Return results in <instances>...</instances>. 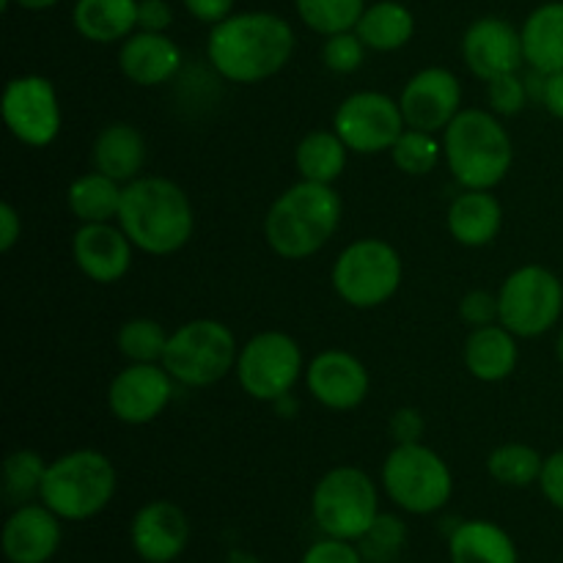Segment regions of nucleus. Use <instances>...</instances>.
<instances>
[{
    "label": "nucleus",
    "mask_w": 563,
    "mask_h": 563,
    "mask_svg": "<svg viewBox=\"0 0 563 563\" xmlns=\"http://www.w3.org/2000/svg\"><path fill=\"white\" fill-rule=\"evenodd\" d=\"M295 53V31L273 11H242L212 25L207 58L223 80L253 86L278 75Z\"/></svg>",
    "instance_id": "f257e3e1"
},
{
    "label": "nucleus",
    "mask_w": 563,
    "mask_h": 563,
    "mask_svg": "<svg viewBox=\"0 0 563 563\" xmlns=\"http://www.w3.org/2000/svg\"><path fill=\"white\" fill-rule=\"evenodd\" d=\"M115 220L132 245L148 256H174L196 231L190 198L165 176H137L126 181Z\"/></svg>",
    "instance_id": "f03ea898"
},
{
    "label": "nucleus",
    "mask_w": 563,
    "mask_h": 563,
    "mask_svg": "<svg viewBox=\"0 0 563 563\" xmlns=\"http://www.w3.org/2000/svg\"><path fill=\"white\" fill-rule=\"evenodd\" d=\"M344 203L333 185L300 179L280 192L264 214V240L289 262H302L322 251L339 231Z\"/></svg>",
    "instance_id": "7ed1b4c3"
},
{
    "label": "nucleus",
    "mask_w": 563,
    "mask_h": 563,
    "mask_svg": "<svg viewBox=\"0 0 563 563\" xmlns=\"http://www.w3.org/2000/svg\"><path fill=\"white\" fill-rule=\"evenodd\" d=\"M443 159L465 190H493L511 170L515 148L498 115L462 108L443 130Z\"/></svg>",
    "instance_id": "20e7f679"
},
{
    "label": "nucleus",
    "mask_w": 563,
    "mask_h": 563,
    "mask_svg": "<svg viewBox=\"0 0 563 563\" xmlns=\"http://www.w3.org/2000/svg\"><path fill=\"white\" fill-rule=\"evenodd\" d=\"M115 495V467L102 451L77 449L47 465L42 504L60 520L82 522L97 517Z\"/></svg>",
    "instance_id": "39448f33"
},
{
    "label": "nucleus",
    "mask_w": 563,
    "mask_h": 563,
    "mask_svg": "<svg viewBox=\"0 0 563 563\" xmlns=\"http://www.w3.org/2000/svg\"><path fill=\"white\" fill-rule=\"evenodd\" d=\"M240 346L229 324L218 319H192L170 333L163 366L185 388H209L236 368Z\"/></svg>",
    "instance_id": "423d86ee"
},
{
    "label": "nucleus",
    "mask_w": 563,
    "mask_h": 563,
    "mask_svg": "<svg viewBox=\"0 0 563 563\" xmlns=\"http://www.w3.org/2000/svg\"><path fill=\"white\" fill-rule=\"evenodd\" d=\"M401 273V256L390 242L363 236L339 253L330 280L346 306L368 311L385 306L399 291Z\"/></svg>",
    "instance_id": "0eeeda50"
},
{
    "label": "nucleus",
    "mask_w": 563,
    "mask_h": 563,
    "mask_svg": "<svg viewBox=\"0 0 563 563\" xmlns=\"http://www.w3.org/2000/svg\"><path fill=\"white\" fill-rule=\"evenodd\" d=\"M383 484L388 498L410 515H434L454 493L451 467L423 443H396L385 456Z\"/></svg>",
    "instance_id": "6e6552de"
},
{
    "label": "nucleus",
    "mask_w": 563,
    "mask_h": 563,
    "mask_svg": "<svg viewBox=\"0 0 563 563\" xmlns=\"http://www.w3.org/2000/svg\"><path fill=\"white\" fill-rule=\"evenodd\" d=\"M311 511L328 537L361 542L379 517L377 487L361 467H333L319 478Z\"/></svg>",
    "instance_id": "1a4fd4ad"
},
{
    "label": "nucleus",
    "mask_w": 563,
    "mask_h": 563,
    "mask_svg": "<svg viewBox=\"0 0 563 563\" xmlns=\"http://www.w3.org/2000/svg\"><path fill=\"white\" fill-rule=\"evenodd\" d=\"M500 319L517 339H539L559 324L563 313V284L553 269L526 264L498 289Z\"/></svg>",
    "instance_id": "9d476101"
},
{
    "label": "nucleus",
    "mask_w": 563,
    "mask_h": 563,
    "mask_svg": "<svg viewBox=\"0 0 563 563\" xmlns=\"http://www.w3.org/2000/svg\"><path fill=\"white\" fill-rule=\"evenodd\" d=\"M236 379L242 390L256 401H269L291 394L302 374V350L289 333L264 330L256 333L236 357Z\"/></svg>",
    "instance_id": "9b49d317"
},
{
    "label": "nucleus",
    "mask_w": 563,
    "mask_h": 563,
    "mask_svg": "<svg viewBox=\"0 0 563 563\" xmlns=\"http://www.w3.org/2000/svg\"><path fill=\"white\" fill-rule=\"evenodd\" d=\"M333 130L352 154H383L407 130L399 102L383 91H355L335 108Z\"/></svg>",
    "instance_id": "f8f14e48"
},
{
    "label": "nucleus",
    "mask_w": 563,
    "mask_h": 563,
    "mask_svg": "<svg viewBox=\"0 0 563 563\" xmlns=\"http://www.w3.org/2000/svg\"><path fill=\"white\" fill-rule=\"evenodd\" d=\"M0 110L11 135L31 148L49 146L64 126L58 91L42 75H22L5 82Z\"/></svg>",
    "instance_id": "ddd939ff"
},
{
    "label": "nucleus",
    "mask_w": 563,
    "mask_h": 563,
    "mask_svg": "<svg viewBox=\"0 0 563 563\" xmlns=\"http://www.w3.org/2000/svg\"><path fill=\"white\" fill-rule=\"evenodd\" d=\"M176 385L163 363H130L110 379L108 407L121 423L143 427L168 410Z\"/></svg>",
    "instance_id": "4468645a"
},
{
    "label": "nucleus",
    "mask_w": 563,
    "mask_h": 563,
    "mask_svg": "<svg viewBox=\"0 0 563 563\" xmlns=\"http://www.w3.org/2000/svg\"><path fill=\"white\" fill-rule=\"evenodd\" d=\"M401 115L410 130L443 132L462 110V82L445 66H427L405 82L399 97Z\"/></svg>",
    "instance_id": "2eb2a0df"
},
{
    "label": "nucleus",
    "mask_w": 563,
    "mask_h": 563,
    "mask_svg": "<svg viewBox=\"0 0 563 563\" xmlns=\"http://www.w3.org/2000/svg\"><path fill=\"white\" fill-rule=\"evenodd\" d=\"M462 58L467 69L484 82L520 71V66L526 64L522 33L504 16H482L471 22L462 36Z\"/></svg>",
    "instance_id": "dca6fc26"
},
{
    "label": "nucleus",
    "mask_w": 563,
    "mask_h": 563,
    "mask_svg": "<svg viewBox=\"0 0 563 563\" xmlns=\"http://www.w3.org/2000/svg\"><path fill=\"white\" fill-rule=\"evenodd\" d=\"M306 385L313 399L335 412H350L366 401L372 377L368 368L346 350H324L308 363Z\"/></svg>",
    "instance_id": "f3484780"
},
{
    "label": "nucleus",
    "mask_w": 563,
    "mask_h": 563,
    "mask_svg": "<svg viewBox=\"0 0 563 563\" xmlns=\"http://www.w3.org/2000/svg\"><path fill=\"white\" fill-rule=\"evenodd\" d=\"M130 236L121 225L113 223H82L71 240V256L80 273L93 284H119L132 269Z\"/></svg>",
    "instance_id": "a211bd4d"
},
{
    "label": "nucleus",
    "mask_w": 563,
    "mask_h": 563,
    "mask_svg": "<svg viewBox=\"0 0 563 563\" xmlns=\"http://www.w3.org/2000/svg\"><path fill=\"white\" fill-rule=\"evenodd\" d=\"M130 539L135 553L146 563H170L185 553L190 522L170 500H152L132 517Z\"/></svg>",
    "instance_id": "6ab92c4d"
},
{
    "label": "nucleus",
    "mask_w": 563,
    "mask_h": 563,
    "mask_svg": "<svg viewBox=\"0 0 563 563\" xmlns=\"http://www.w3.org/2000/svg\"><path fill=\"white\" fill-rule=\"evenodd\" d=\"M60 517L44 504L16 506L3 526V553L11 563H47L60 548Z\"/></svg>",
    "instance_id": "aec40b11"
},
{
    "label": "nucleus",
    "mask_w": 563,
    "mask_h": 563,
    "mask_svg": "<svg viewBox=\"0 0 563 563\" xmlns=\"http://www.w3.org/2000/svg\"><path fill=\"white\" fill-rule=\"evenodd\" d=\"M119 66L130 82L154 88L170 82L181 69V49L168 33L135 31L121 42Z\"/></svg>",
    "instance_id": "412c9836"
},
{
    "label": "nucleus",
    "mask_w": 563,
    "mask_h": 563,
    "mask_svg": "<svg viewBox=\"0 0 563 563\" xmlns=\"http://www.w3.org/2000/svg\"><path fill=\"white\" fill-rule=\"evenodd\" d=\"M462 361L467 372L482 383H500L515 374L517 361H520L517 335L500 322L473 328L462 346Z\"/></svg>",
    "instance_id": "4be33fe9"
},
{
    "label": "nucleus",
    "mask_w": 563,
    "mask_h": 563,
    "mask_svg": "<svg viewBox=\"0 0 563 563\" xmlns=\"http://www.w3.org/2000/svg\"><path fill=\"white\" fill-rule=\"evenodd\" d=\"M500 229H504V207L489 190H465L451 201L449 231L460 245H489Z\"/></svg>",
    "instance_id": "5701e85b"
},
{
    "label": "nucleus",
    "mask_w": 563,
    "mask_h": 563,
    "mask_svg": "<svg viewBox=\"0 0 563 563\" xmlns=\"http://www.w3.org/2000/svg\"><path fill=\"white\" fill-rule=\"evenodd\" d=\"M93 170H102L110 179L126 181L137 179L146 165V141H143L141 130L126 121H115V124L102 126V132L93 141Z\"/></svg>",
    "instance_id": "b1692460"
},
{
    "label": "nucleus",
    "mask_w": 563,
    "mask_h": 563,
    "mask_svg": "<svg viewBox=\"0 0 563 563\" xmlns=\"http://www.w3.org/2000/svg\"><path fill=\"white\" fill-rule=\"evenodd\" d=\"M526 64L542 75L563 71V0L542 3L522 25Z\"/></svg>",
    "instance_id": "393cba45"
},
{
    "label": "nucleus",
    "mask_w": 563,
    "mask_h": 563,
    "mask_svg": "<svg viewBox=\"0 0 563 563\" xmlns=\"http://www.w3.org/2000/svg\"><path fill=\"white\" fill-rule=\"evenodd\" d=\"M71 22L93 44L124 42L137 31V0H77Z\"/></svg>",
    "instance_id": "a878e982"
},
{
    "label": "nucleus",
    "mask_w": 563,
    "mask_h": 563,
    "mask_svg": "<svg viewBox=\"0 0 563 563\" xmlns=\"http://www.w3.org/2000/svg\"><path fill=\"white\" fill-rule=\"evenodd\" d=\"M451 563H517L509 533L487 520H467L449 539Z\"/></svg>",
    "instance_id": "bb28decb"
},
{
    "label": "nucleus",
    "mask_w": 563,
    "mask_h": 563,
    "mask_svg": "<svg viewBox=\"0 0 563 563\" xmlns=\"http://www.w3.org/2000/svg\"><path fill=\"white\" fill-rule=\"evenodd\" d=\"M355 33L368 49L394 53V49L410 44V38L416 36V16L399 0H377V3L366 5L363 16L357 20Z\"/></svg>",
    "instance_id": "cd10ccee"
},
{
    "label": "nucleus",
    "mask_w": 563,
    "mask_h": 563,
    "mask_svg": "<svg viewBox=\"0 0 563 563\" xmlns=\"http://www.w3.org/2000/svg\"><path fill=\"white\" fill-rule=\"evenodd\" d=\"M121 196H124L121 181L110 179L102 170H88L71 181L66 190V203L80 223H110L119 218Z\"/></svg>",
    "instance_id": "c85d7f7f"
},
{
    "label": "nucleus",
    "mask_w": 563,
    "mask_h": 563,
    "mask_svg": "<svg viewBox=\"0 0 563 563\" xmlns=\"http://www.w3.org/2000/svg\"><path fill=\"white\" fill-rule=\"evenodd\" d=\"M350 148L341 141L335 130H313L297 143L295 163L300 170V179L319 181V185H333L346 168Z\"/></svg>",
    "instance_id": "c756f323"
},
{
    "label": "nucleus",
    "mask_w": 563,
    "mask_h": 563,
    "mask_svg": "<svg viewBox=\"0 0 563 563\" xmlns=\"http://www.w3.org/2000/svg\"><path fill=\"white\" fill-rule=\"evenodd\" d=\"M542 465L544 456L526 443L498 445V449L487 456L489 476L498 484H506V487H528V484L539 482Z\"/></svg>",
    "instance_id": "7c9ffc66"
},
{
    "label": "nucleus",
    "mask_w": 563,
    "mask_h": 563,
    "mask_svg": "<svg viewBox=\"0 0 563 563\" xmlns=\"http://www.w3.org/2000/svg\"><path fill=\"white\" fill-rule=\"evenodd\" d=\"M49 462L38 451L20 449L14 454L5 456L3 462V489L5 500L14 506H25L27 500L42 498L44 473H47Z\"/></svg>",
    "instance_id": "2f4dec72"
},
{
    "label": "nucleus",
    "mask_w": 563,
    "mask_h": 563,
    "mask_svg": "<svg viewBox=\"0 0 563 563\" xmlns=\"http://www.w3.org/2000/svg\"><path fill=\"white\" fill-rule=\"evenodd\" d=\"M300 20L324 38L333 33L355 31L366 11V0H295Z\"/></svg>",
    "instance_id": "473e14b6"
},
{
    "label": "nucleus",
    "mask_w": 563,
    "mask_h": 563,
    "mask_svg": "<svg viewBox=\"0 0 563 563\" xmlns=\"http://www.w3.org/2000/svg\"><path fill=\"white\" fill-rule=\"evenodd\" d=\"M168 339L170 335L165 333L157 319L135 317L121 324L115 344H119V352L130 363H163Z\"/></svg>",
    "instance_id": "72a5a7b5"
},
{
    "label": "nucleus",
    "mask_w": 563,
    "mask_h": 563,
    "mask_svg": "<svg viewBox=\"0 0 563 563\" xmlns=\"http://www.w3.org/2000/svg\"><path fill=\"white\" fill-rule=\"evenodd\" d=\"M396 168L407 176H427L438 168L440 157H443V143L438 141L434 132L410 130L407 126L396 146L390 148Z\"/></svg>",
    "instance_id": "f704fd0d"
},
{
    "label": "nucleus",
    "mask_w": 563,
    "mask_h": 563,
    "mask_svg": "<svg viewBox=\"0 0 563 563\" xmlns=\"http://www.w3.org/2000/svg\"><path fill=\"white\" fill-rule=\"evenodd\" d=\"M366 44L363 38L357 36L355 31H344V33H333V36L324 38L322 47V60L330 71L335 75H352L363 66L366 60Z\"/></svg>",
    "instance_id": "c9c22d12"
},
{
    "label": "nucleus",
    "mask_w": 563,
    "mask_h": 563,
    "mask_svg": "<svg viewBox=\"0 0 563 563\" xmlns=\"http://www.w3.org/2000/svg\"><path fill=\"white\" fill-rule=\"evenodd\" d=\"M361 542L363 555H366L368 561L388 563L394 555H399L401 544H405V526H401V520H396V517L379 515L377 522L368 528V533Z\"/></svg>",
    "instance_id": "e433bc0d"
},
{
    "label": "nucleus",
    "mask_w": 563,
    "mask_h": 563,
    "mask_svg": "<svg viewBox=\"0 0 563 563\" xmlns=\"http://www.w3.org/2000/svg\"><path fill=\"white\" fill-rule=\"evenodd\" d=\"M487 97L495 115H517L528 104L531 93H528L526 77L511 71V75H500L487 82Z\"/></svg>",
    "instance_id": "4c0bfd02"
},
{
    "label": "nucleus",
    "mask_w": 563,
    "mask_h": 563,
    "mask_svg": "<svg viewBox=\"0 0 563 563\" xmlns=\"http://www.w3.org/2000/svg\"><path fill=\"white\" fill-rule=\"evenodd\" d=\"M460 317L462 322L471 324V328H484V324H495L500 319V306L498 295L484 289L467 291L460 300Z\"/></svg>",
    "instance_id": "58836bf2"
},
{
    "label": "nucleus",
    "mask_w": 563,
    "mask_h": 563,
    "mask_svg": "<svg viewBox=\"0 0 563 563\" xmlns=\"http://www.w3.org/2000/svg\"><path fill=\"white\" fill-rule=\"evenodd\" d=\"M300 563H363V553L352 548L346 539L328 537L322 542L311 544Z\"/></svg>",
    "instance_id": "ea45409f"
},
{
    "label": "nucleus",
    "mask_w": 563,
    "mask_h": 563,
    "mask_svg": "<svg viewBox=\"0 0 563 563\" xmlns=\"http://www.w3.org/2000/svg\"><path fill=\"white\" fill-rule=\"evenodd\" d=\"M174 22L168 0H137V31L165 33Z\"/></svg>",
    "instance_id": "a19ab883"
},
{
    "label": "nucleus",
    "mask_w": 563,
    "mask_h": 563,
    "mask_svg": "<svg viewBox=\"0 0 563 563\" xmlns=\"http://www.w3.org/2000/svg\"><path fill=\"white\" fill-rule=\"evenodd\" d=\"M539 487L542 495L563 511V449L550 454L542 465V476H539Z\"/></svg>",
    "instance_id": "79ce46f5"
},
{
    "label": "nucleus",
    "mask_w": 563,
    "mask_h": 563,
    "mask_svg": "<svg viewBox=\"0 0 563 563\" xmlns=\"http://www.w3.org/2000/svg\"><path fill=\"white\" fill-rule=\"evenodd\" d=\"M390 434L396 443H421L423 434V418L421 412L412 407H401L390 416Z\"/></svg>",
    "instance_id": "37998d69"
},
{
    "label": "nucleus",
    "mask_w": 563,
    "mask_h": 563,
    "mask_svg": "<svg viewBox=\"0 0 563 563\" xmlns=\"http://www.w3.org/2000/svg\"><path fill=\"white\" fill-rule=\"evenodd\" d=\"M187 9V14L196 16L198 22H209V25H218L225 16L234 14L236 0H181Z\"/></svg>",
    "instance_id": "c03bdc74"
},
{
    "label": "nucleus",
    "mask_w": 563,
    "mask_h": 563,
    "mask_svg": "<svg viewBox=\"0 0 563 563\" xmlns=\"http://www.w3.org/2000/svg\"><path fill=\"white\" fill-rule=\"evenodd\" d=\"M22 236V218L14 209V203H0V251L9 253Z\"/></svg>",
    "instance_id": "a18cd8bd"
},
{
    "label": "nucleus",
    "mask_w": 563,
    "mask_h": 563,
    "mask_svg": "<svg viewBox=\"0 0 563 563\" xmlns=\"http://www.w3.org/2000/svg\"><path fill=\"white\" fill-rule=\"evenodd\" d=\"M542 104L548 108V113L563 121V71H553V75L544 77Z\"/></svg>",
    "instance_id": "49530a36"
},
{
    "label": "nucleus",
    "mask_w": 563,
    "mask_h": 563,
    "mask_svg": "<svg viewBox=\"0 0 563 563\" xmlns=\"http://www.w3.org/2000/svg\"><path fill=\"white\" fill-rule=\"evenodd\" d=\"M14 3L25 11H47V9H53L58 0H14Z\"/></svg>",
    "instance_id": "de8ad7c7"
},
{
    "label": "nucleus",
    "mask_w": 563,
    "mask_h": 563,
    "mask_svg": "<svg viewBox=\"0 0 563 563\" xmlns=\"http://www.w3.org/2000/svg\"><path fill=\"white\" fill-rule=\"evenodd\" d=\"M555 355H559L561 366H563V333L559 335V341H555Z\"/></svg>",
    "instance_id": "09e8293b"
}]
</instances>
